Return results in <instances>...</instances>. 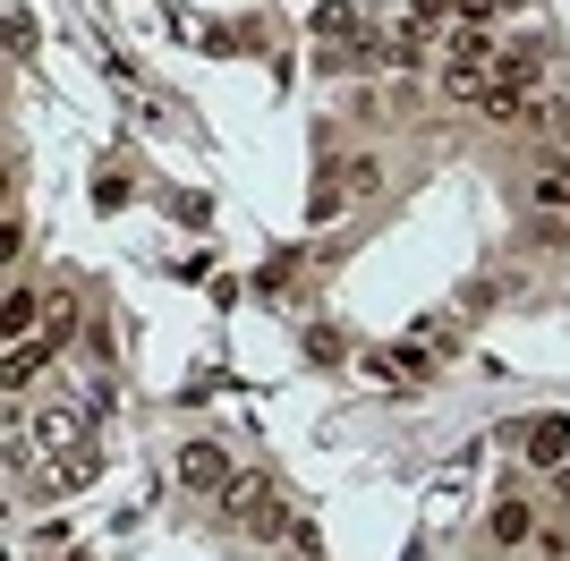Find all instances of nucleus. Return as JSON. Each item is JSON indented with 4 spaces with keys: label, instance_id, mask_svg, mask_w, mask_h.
I'll use <instances>...</instances> for the list:
<instances>
[{
    "label": "nucleus",
    "instance_id": "f257e3e1",
    "mask_svg": "<svg viewBox=\"0 0 570 561\" xmlns=\"http://www.w3.org/2000/svg\"><path fill=\"white\" fill-rule=\"evenodd\" d=\"M222 528H282V502H273V476H256V468H238L230 485L214 493Z\"/></svg>",
    "mask_w": 570,
    "mask_h": 561
},
{
    "label": "nucleus",
    "instance_id": "f03ea898",
    "mask_svg": "<svg viewBox=\"0 0 570 561\" xmlns=\"http://www.w3.org/2000/svg\"><path fill=\"white\" fill-rule=\"evenodd\" d=\"M170 476H179V485H188V493H205V502H214V493H222V485H230V476H238V460H230V451H222V443H205V434H196V443H179V460H170Z\"/></svg>",
    "mask_w": 570,
    "mask_h": 561
},
{
    "label": "nucleus",
    "instance_id": "7ed1b4c3",
    "mask_svg": "<svg viewBox=\"0 0 570 561\" xmlns=\"http://www.w3.org/2000/svg\"><path fill=\"white\" fill-rule=\"evenodd\" d=\"M452 350H460V315H426V324H417V332H409V341H401L409 374H417V366H443V357H452Z\"/></svg>",
    "mask_w": 570,
    "mask_h": 561
},
{
    "label": "nucleus",
    "instance_id": "20e7f679",
    "mask_svg": "<svg viewBox=\"0 0 570 561\" xmlns=\"http://www.w3.org/2000/svg\"><path fill=\"white\" fill-rule=\"evenodd\" d=\"M485 537H494L502 553H520V544L537 537V511H528V493H502L494 511H485Z\"/></svg>",
    "mask_w": 570,
    "mask_h": 561
},
{
    "label": "nucleus",
    "instance_id": "39448f33",
    "mask_svg": "<svg viewBox=\"0 0 570 561\" xmlns=\"http://www.w3.org/2000/svg\"><path fill=\"white\" fill-rule=\"evenodd\" d=\"M528 205L546 213V222H570V170H562V163H546L537 179H528Z\"/></svg>",
    "mask_w": 570,
    "mask_h": 561
},
{
    "label": "nucleus",
    "instance_id": "423d86ee",
    "mask_svg": "<svg viewBox=\"0 0 570 561\" xmlns=\"http://www.w3.org/2000/svg\"><path fill=\"white\" fill-rule=\"evenodd\" d=\"M528 460H537V468H562L570 460V417H537V425H528Z\"/></svg>",
    "mask_w": 570,
    "mask_h": 561
},
{
    "label": "nucleus",
    "instance_id": "0eeeda50",
    "mask_svg": "<svg viewBox=\"0 0 570 561\" xmlns=\"http://www.w3.org/2000/svg\"><path fill=\"white\" fill-rule=\"evenodd\" d=\"M341 187H350V196H383V187H392V163H383V154H350V163H341Z\"/></svg>",
    "mask_w": 570,
    "mask_h": 561
},
{
    "label": "nucleus",
    "instance_id": "6e6552de",
    "mask_svg": "<svg viewBox=\"0 0 570 561\" xmlns=\"http://www.w3.org/2000/svg\"><path fill=\"white\" fill-rule=\"evenodd\" d=\"M341 213H350V187H341V179H324V187L307 196V230H333Z\"/></svg>",
    "mask_w": 570,
    "mask_h": 561
},
{
    "label": "nucleus",
    "instance_id": "1a4fd4ad",
    "mask_svg": "<svg viewBox=\"0 0 570 561\" xmlns=\"http://www.w3.org/2000/svg\"><path fill=\"white\" fill-rule=\"evenodd\" d=\"M315 35L350 43V35H357V9H350V0H324V9H315Z\"/></svg>",
    "mask_w": 570,
    "mask_h": 561
},
{
    "label": "nucleus",
    "instance_id": "9d476101",
    "mask_svg": "<svg viewBox=\"0 0 570 561\" xmlns=\"http://www.w3.org/2000/svg\"><path fill=\"white\" fill-rule=\"evenodd\" d=\"M69 332H77V298H69V289H60V298L43 306V341H51V350H60Z\"/></svg>",
    "mask_w": 570,
    "mask_h": 561
},
{
    "label": "nucleus",
    "instance_id": "9b49d317",
    "mask_svg": "<svg viewBox=\"0 0 570 561\" xmlns=\"http://www.w3.org/2000/svg\"><path fill=\"white\" fill-rule=\"evenodd\" d=\"M273 537H282V544H289V553H298V561H315V553H324V537H315V519H282Z\"/></svg>",
    "mask_w": 570,
    "mask_h": 561
},
{
    "label": "nucleus",
    "instance_id": "f8f14e48",
    "mask_svg": "<svg viewBox=\"0 0 570 561\" xmlns=\"http://www.w3.org/2000/svg\"><path fill=\"white\" fill-rule=\"evenodd\" d=\"M307 357H315V366H341V357H350V341H341L333 324H315V332H307Z\"/></svg>",
    "mask_w": 570,
    "mask_h": 561
},
{
    "label": "nucleus",
    "instance_id": "ddd939ff",
    "mask_svg": "<svg viewBox=\"0 0 570 561\" xmlns=\"http://www.w3.org/2000/svg\"><path fill=\"white\" fill-rule=\"evenodd\" d=\"M366 383H409V357L401 350H366Z\"/></svg>",
    "mask_w": 570,
    "mask_h": 561
},
{
    "label": "nucleus",
    "instance_id": "4468645a",
    "mask_svg": "<svg viewBox=\"0 0 570 561\" xmlns=\"http://www.w3.org/2000/svg\"><path fill=\"white\" fill-rule=\"evenodd\" d=\"M443 18H452V0H409V35H434V26H443Z\"/></svg>",
    "mask_w": 570,
    "mask_h": 561
},
{
    "label": "nucleus",
    "instance_id": "2eb2a0df",
    "mask_svg": "<svg viewBox=\"0 0 570 561\" xmlns=\"http://www.w3.org/2000/svg\"><path fill=\"white\" fill-rule=\"evenodd\" d=\"M452 18H460V26H476V35H485V26L502 18V0H452Z\"/></svg>",
    "mask_w": 570,
    "mask_h": 561
},
{
    "label": "nucleus",
    "instance_id": "dca6fc26",
    "mask_svg": "<svg viewBox=\"0 0 570 561\" xmlns=\"http://www.w3.org/2000/svg\"><path fill=\"white\" fill-rule=\"evenodd\" d=\"M95 205H102V213L128 205V179H119V170H95Z\"/></svg>",
    "mask_w": 570,
    "mask_h": 561
}]
</instances>
